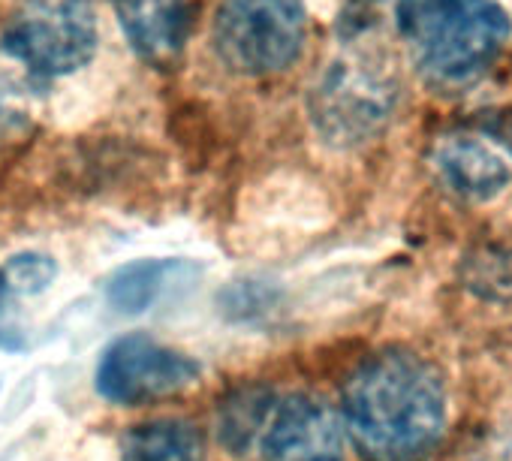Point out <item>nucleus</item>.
<instances>
[{
    "instance_id": "1",
    "label": "nucleus",
    "mask_w": 512,
    "mask_h": 461,
    "mask_svg": "<svg viewBox=\"0 0 512 461\" xmlns=\"http://www.w3.org/2000/svg\"><path fill=\"white\" fill-rule=\"evenodd\" d=\"M344 431L368 461H425L446 428V389L410 350L368 356L344 386Z\"/></svg>"
},
{
    "instance_id": "2",
    "label": "nucleus",
    "mask_w": 512,
    "mask_h": 461,
    "mask_svg": "<svg viewBox=\"0 0 512 461\" xmlns=\"http://www.w3.org/2000/svg\"><path fill=\"white\" fill-rule=\"evenodd\" d=\"M395 22L416 73L434 88L476 82L512 37L497 0H398Z\"/></svg>"
},
{
    "instance_id": "3",
    "label": "nucleus",
    "mask_w": 512,
    "mask_h": 461,
    "mask_svg": "<svg viewBox=\"0 0 512 461\" xmlns=\"http://www.w3.org/2000/svg\"><path fill=\"white\" fill-rule=\"evenodd\" d=\"M217 437L235 458L260 461H344L341 413L317 395L238 389L217 413Z\"/></svg>"
},
{
    "instance_id": "4",
    "label": "nucleus",
    "mask_w": 512,
    "mask_h": 461,
    "mask_svg": "<svg viewBox=\"0 0 512 461\" xmlns=\"http://www.w3.org/2000/svg\"><path fill=\"white\" fill-rule=\"evenodd\" d=\"M305 40V0H223L211 22L214 55L226 70L247 79L290 70Z\"/></svg>"
},
{
    "instance_id": "5",
    "label": "nucleus",
    "mask_w": 512,
    "mask_h": 461,
    "mask_svg": "<svg viewBox=\"0 0 512 461\" xmlns=\"http://www.w3.org/2000/svg\"><path fill=\"white\" fill-rule=\"evenodd\" d=\"M100 46L88 0H25L10 16L0 49L37 79L82 70Z\"/></svg>"
},
{
    "instance_id": "6",
    "label": "nucleus",
    "mask_w": 512,
    "mask_h": 461,
    "mask_svg": "<svg viewBox=\"0 0 512 461\" xmlns=\"http://www.w3.org/2000/svg\"><path fill=\"white\" fill-rule=\"evenodd\" d=\"M395 106V85L368 58H344L326 70L311 94L314 127L332 145H362L380 133Z\"/></svg>"
},
{
    "instance_id": "7",
    "label": "nucleus",
    "mask_w": 512,
    "mask_h": 461,
    "mask_svg": "<svg viewBox=\"0 0 512 461\" xmlns=\"http://www.w3.org/2000/svg\"><path fill=\"white\" fill-rule=\"evenodd\" d=\"M199 383V362L148 335H124L97 365V392L121 407H142L181 395Z\"/></svg>"
},
{
    "instance_id": "8",
    "label": "nucleus",
    "mask_w": 512,
    "mask_h": 461,
    "mask_svg": "<svg viewBox=\"0 0 512 461\" xmlns=\"http://www.w3.org/2000/svg\"><path fill=\"white\" fill-rule=\"evenodd\" d=\"M130 49L151 67H172L190 43L199 0H115Z\"/></svg>"
},
{
    "instance_id": "9",
    "label": "nucleus",
    "mask_w": 512,
    "mask_h": 461,
    "mask_svg": "<svg viewBox=\"0 0 512 461\" xmlns=\"http://www.w3.org/2000/svg\"><path fill=\"white\" fill-rule=\"evenodd\" d=\"M431 166L449 193L470 202L497 196L512 178L506 160L491 145L464 133L443 136L431 151Z\"/></svg>"
},
{
    "instance_id": "10",
    "label": "nucleus",
    "mask_w": 512,
    "mask_h": 461,
    "mask_svg": "<svg viewBox=\"0 0 512 461\" xmlns=\"http://www.w3.org/2000/svg\"><path fill=\"white\" fill-rule=\"evenodd\" d=\"M121 461H205V443L187 419H151L124 434Z\"/></svg>"
},
{
    "instance_id": "11",
    "label": "nucleus",
    "mask_w": 512,
    "mask_h": 461,
    "mask_svg": "<svg viewBox=\"0 0 512 461\" xmlns=\"http://www.w3.org/2000/svg\"><path fill=\"white\" fill-rule=\"evenodd\" d=\"M193 275V266L184 260H139L124 269H118L109 278L106 296L112 308L124 314H142L148 311L172 284L187 281Z\"/></svg>"
},
{
    "instance_id": "12",
    "label": "nucleus",
    "mask_w": 512,
    "mask_h": 461,
    "mask_svg": "<svg viewBox=\"0 0 512 461\" xmlns=\"http://www.w3.org/2000/svg\"><path fill=\"white\" fill-rule=\"evenodd\" d=\"M55 263L43 254H19L4 266L7 287L16 293H43L55 281Z\"/></svg>"
},
{
    "instance_id": "13",
    "label": "nucleus",
    "mask_w": 512,
    "mask_h": 461,
    "mask_svg": "<svg viewBox=\"0 0 512 461\" xmlns=\"http://www.w3.org/2000/svg\"><path fill=\"white\" fill-rule=\"evenodd\" d=\"M7 293H10V287H7L4 269H0V308H4V302H7Z\"/></svg>"
},
{
    "instance_id": "14",
    "label": "nucleus",
    "mask_w": 512,
    "mask_h": 461,
    "mask_svg": "<svg viewBox=\"0 0 512 461\" xmlns=\"http://www.w3.org/2000/svg\"><path fill=\"white\" fill-rule=\"evenodd\" d=\"M509 124H512V118H509Z\"/></svg>"
}]
</instances>
